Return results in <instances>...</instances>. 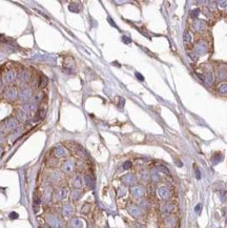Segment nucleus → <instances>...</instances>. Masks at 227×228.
I'll list each match as a JSON object with an SVG mask.
<instances>
[{"mask_svg":"<svg viewBox=\"0 0 227 228\" xmlns=\"http://www.w3.org/2000/svg\"><path fill=\"white\" fill-rule=\"evenodd\" d=\"M34 95L33 87L31 86H25V87H21V90H19V100L23 103H27L31 101L32 97Z\"/></svg>","mask_w":227,"mask_h":228,"instance_id":"nucleus-1","label":"nucleus"},{"mask_svg":"<svg viewBox=\"0 0 227 228\" xmlns=\"http://www.w3.org/2000/svg\"><path fill=\"white\" fill-rule=\"evenodd\" d=\"M19 97V90L16 86L14 85H10L5 88V92H4V98L8 100L9 102H14L18 99Z\"/></svg>","mask_w":227,"mask_h":228,"instance_id":"nucleus-2","label":"nucleus"},{"mask_svg":"<svg viewBox=\"0 0 227 228\" xmlns=\"http://www.w3.org/2000/svg\"><path fill=\"white\" fill-rule=\"evenodd\" d=\"M18 73L15 70H9L8 72L4 73L3 75V82L6 84H9V86L12 85L13 83H15V81H17Z\"/></svg>","mask_w":227,"mask_h":228,"instance_id":"nucleus-3","label":"nucleus"},{"mask_svg":"<svg viewBox=\"0 0 227 228\" xmlns=\"http://www.w3.org/2000/svg\"><path fill=\"white\" fill-rule=\"evenodd\" d=\"M31 77H32L31 73L26 72V70L20 72L17 77V81H18V83H19V85H21L22 87H25L26 84H29V82H31Z\"/></svg>","mask_w":227,"mask_h":228,"instance_id":"nucleus-4","label":"nucleus"},{"mask_svg":"<svg viewBox=\"0 0 227 228\" xmlns=\"http://www.w3.org/2000/svg\"><path fill=\"white\" fill-rule=\"evenodd\" d=\"M20 109H21L22 111H24L26 115H31V114H34L38 111V105L29 101V102H27V103L22 104V106Z\"/></svg>","mask_w":227,"mask_h":228,"instance_id":"nucleus-5","label":"nucleus"},{"mask_svg":"<svg viewBox=\"0 0 227 228\" xmlns=\"http://www.w3.org/2000/svg\"><path fill=\"white\" fill-rule=\"evenodd\" d=\"M4 125H5L6 129H11V131H13V129H16L18 126H19V122H18L15 117H11L5 121Z\"/></svg>","mask_w":227,"mask_h":228,"instance_id":"nucleus-6","label":"nucleus"},{"mask_svg":"<svg viewBox=\"0 0 227 228\" xmlns=\"http://www.w3.org/2000/svg\"><path fill=\"white\" fill-rule=\"evenodd\" d=\"M15 118L17 119V121L19 123H24V122H26V120H27V115L24 111H22L21 109H18L15 113Z\"/></svg>","mask_w":227,"mask_h":228,"instance_id":"nucleus-7","label":"nucleus"},{"mask_svg":"<svg viewBox=\"0 0 227 228\" xmlns=\"http://www.w3.org/2000/svg\"><path fill=\"white\" fill-rule=\"evenodd\" d=\"M54 154H55V156L58 157V158H63V157H65L66 155H67V150H66V148H64L62 146H58L54 149Z\"/></svg>","mask_w":227,"mask_h":228,"instance_id":"nucleus-8","label":"nucleus"},{"mask_svg":"<svg viewBox=\"0 0 227 228\" xmlns=\"http://www.w3.org/2000/svg\"><path fill=\"white\" fill-rule=\"evenodd\" d=\"M42 97H43L42 93H40V92L36 93V94H34L33 97H32L31 102H33V103H35L38 105V104H40V102L42 101Z\"/></svg>","mask_w":227,"mask_h":228,"instance_id":"nucleus-9","label":"nucleus"},{"mask_svg":"<svg viewBox=\"0 0 227 228\" xmlns=\"http://www.w3.org/2000/svg\"><path fill=\"white\" fill-rule=\"evenodd\" d=\"M56 198L58 201H61V200H64L66 198V189L65 188H60L57 190L56 192Z\"/></svg>","mask_w":227,"mask_h":228,"instance_id":"nucleus-10","label":"nucleus"},{"mask_svg":"<svg viewBox=\"0 0 227 228\" xmlns=\"http://www.w3.org/2000/svg\"><path fill=\"white\" fill-rule=\"evenodd\" d=\"M73 168H74V165H73V162L72 161H66L65 163L63 164L62 166V170L64 172H71L73 170Z\"/></svg>","mask_w":227,"mask_h":228,"instance_id":"nucleus-11","label":"nucleus"},{"mask_svg":"<svg viewBox=\"0 0 227 228\" xmlns=\"http://www.w3.org/2000/svg\"><path fill=\"white\" fill-rule=\"evenodd\" d=\"M2 87V81H1V79H0V88Z\"/></svg>","mask_w":227,"mask_h":228,"instance_id":"nucleus-12","label":"nucleus"},{"mask_svg":"<svg viewBox=\"0 0 227 228\" xmlns=\"http://www.w3.org/2000/svg\"><path fill=\"white\" fill-rule=\"evenodd\" d=\"M1 154H2V149H1V147H0V156H1Z\"/></svg>","mask_w":227,"mask_h":228,"instance_id":"nucleus-13","label":"nucleus"}]
</instances>
